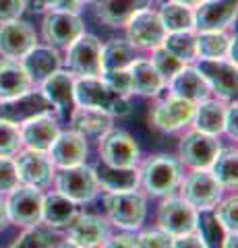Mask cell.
Segmentation results:
<instances>
[{
    "label": "cell",
    "instance_id": "1",
    "mask_svg": "<svg viewBox=\"0 0 238 248\" xmlns=\"http://www.w3.org/2000/svg\"><path fill=\"white\" fill-rule=\"evenodd\" d=\"M75 104L79 108H95L110 116H127L130 112L128 97L114 91L102 77H77Z\"/></svg>",
    "mask_w": 238,
    "mask_h": 248
},
{
    "label": "cell",
    "instance_id": "2",
    "mask_svg": "<svg viewBox=\"0 0 238 248\" xmlns=\"http://www.w3.org/2000/svg\"><path fill=\"white\" fill-rule=\"evenodd\" d=\"M139 182L143 188L153 197H168L180 182V166L178 161L168 155H156L145 161L139 172Z\"/></svg>",
    "mask_w": 238,
    "mask_h": 248
},
{
    "label": "cell",
    "instance_id": "3",
    "mask_svg": "<svg viewBox=\"0 0 238 248\" xmlns=\"http://www.w3.org/2000/svg\"><path fill=\"white\" fill-rule=\"evenodd\" d=\"M104 205L110 221L125 230L141 228V223L145 221V213H147L145 197L137 192V188L125 192H108L104 199Z\"/></svg>",
    "mask_w": 238,
    "mask_h": 248
},
{
    "label": "cell",
    "instance_id": "4",
    "mask_svg": "<svg viewBox=\"0 0 238 248\" xmlns=\"http://www.w3.org/2000/svg\"><path fill=\"white\" fill-rule=\"evenodd\" d=\"M66 66L77 77H102V44L95 35L83 33L66 46Z\"/></svg>",
    "mask_w": 238,
    "mask_h": 248
},
{
    "label": "cell",
    "instance_id": "5",
    "mask_svg": "<svg viewBox=\"0 0 238 248\" xmlns=\"http://www.w3.org/2000/svg\"><path fill=\"white\" fill-rule=\"evenodd\" d=\"M54 182H56V192L71 199L77 205L89 203L99 190L94 168H89L85 164L63 168L58 174H54Z\"/></svg>",
    "mask_w": 238,
    "mask_h": 248
},
{
    "label": "cell",
    "instance_id": "6",
    "mask_svg": "<svg viewBox=\"0 0 238 248\" xmlns=\"http://www.w3.org/2000/svg\"><path fill=\"white\" fill-rule=\"evenodd\" d=\"M222 186L209 170H195L182 182V199L197 211H211L222 201Z\"/></svg>",
    "mask_w": 238,
    "mask_h": 248
},
{
    "label": "cell",
    "instance_id": "7",
    "mask_svg": "<svg viewBox=\"0 0 238 248\" xmlns=\"http://www.w3.org/2000/svg\"><path fill=\"white\" fill-rule=\"evenodd\" d=\"M42 203L44 195L40 188L27 184H19L15 190L9 192V201H6V213H9V221L17 223V226H37L42 221Z\"/></svg>",
    "mask_w": 238,
    "mask_h": 248
},
{
    "label": "cell",
    "instance_id": "8",
    "mask_svg": "<svg viewBox=\"0 0 238 248\" xmlns=\"http://www.w3.org/2000/svg\"><path fill=\"white\" fill-rule=\"evenodd\" d=\"M197 73L203 77L209 91L220 99H234L236 95V62L228 58H199Z\"/></svg>",
    "mask_w": 238,
    "mask_h": 248
},
{
    "label": "cell",
    "instance_id": "9",
    "mask_svg": "<svg viewBox=\"0 0 238 248\" xmlns=\"http://www.w3.org/2000/svg\"><path fill=\"white\" fill-rule=\"evenodd\" d=\"M197 215L199 211L195 207H190L182 197H170L159 205L158 223L159 230L176 238L197 230Z\"/></svg>",
    "mask_w": 238,
    "mask_h": 248
},
{
    "label": "cell",
    "instance_id": "10",
    "mask_svg": "<svg viewBox=\"0 0 238 248\" xmlns=\"http://www.w3.org/2000/svg\"><path fill=\"white\" fill-rule=\"evenodd\" d=\"M44 40L52 48H66L83 33V21L79 15L64 11H50L42 23Z\"/></svg>",
    "mask_w": 238,
    "mask_h": 248
},
{
    "label": "cell",
    "instance_id": "11",
    "mask_svg": "<svg viewBox=\"0 0 238 248\" xmlns=\"http://www.w3.org/2000/svg\"><path fill=\"white\" fill-rule=\"evenodd\" d=\"M220 149L222 147H220L218 137L199 133V130L184 135V139L180 141V147H178L180 161L193 170H209L211 161L216 159Z\"/></svg>",
    "mask_w": 238,
    "mask_h": 248
},
{
    "label": "cell",
    "instance_id": "12",
    "mask_svg": "<svg viewBox=\"0 0 238 248\" xmlns=\"http://www.w3.org/2000/svg\"><path fill=\"white\" fill-rule=\"evenodd\" d=\"M99 155L104 164L116 168H135L139 164V147L122 130H110L99 139Z\"/></svg>",
    "mask_w": 238,
    "mask_h": 248
},
{
    "label": "cell",
    "instance_id": "13",
    "mask_svg": "<svg viewBox=\"0 0 238 248\" xmlns=\"http://www.w3.org/2000/svg\"><path fill=\"white\" fill-rule=\"evenodd\" d=\"M50 110H54V108L48 102V97H46L42 91H32V89L21 93L17 97H13V99L0 102V118L17 124V126L35 118V116L50 114Z\"/></svg>",
    "mask_w": 238,
    "mask_h": 248
},
{
    "label": "cell",
    "instance_id": "14",
    "mask_svg": "<svg viewBox=\"0 0 238 248\" xmlns=\"http://www.w3.org/2000/svg\"><path fill=\"white\" fill-rule=\"evenodd\" d=\"M125 27L128 29V42L135 48H143V50H153L158 46H162L168 33L166 27L162 25L159 15L153 13L151 9L137 13Z\"/></svg>",
    "mask_w": 238,
    "mask_h": 248
},
{
    "label": "cell",
    "instance_id": "15",
    "mask_svg": "<svg viewBox=\"0 0 238 248\" xmlns=\"http://www.w3.org/2000/svg\"><path fill=\"white\" fill-rule=\"evenodd\" d=\"M17 166V176L19 184H27L33 188H48L52 178H54V166H52L50 157L42 151H21L19 157L15 159Z\"/></svg>",
    "mask_w": 238,
    "mask_h": 248
},
{
    "label": "cell",
    "instance_id": "16",
    "mask_svg": "<svg viewBox=\"0 0 238 248\" xmlns=\"http://www.w3.org/2000/svg\"><path fill=\"white\" fill-rule=\"evenodd\" d=\"M35 46H37V35L29 23H23L17 19L0 25V54L2 56L21 60Z\"/></svg>",
    "mask_w": 238,
    "mask_h": 248
},
{
    "label": "cell",
    "instance_id": "17",
    "mask_svg": "<svg viewBox=\"0 0 238 248\" xmlns=\"http://www.w3.org/2000/svg\"><path fill=\"white\" fill-rule=\"evenodd\" d=\"M42 93L48 97L52 108L60 114L63 120H71L75 112V77L64 71L52 73L48 79L42 81Z\"/></svg>",
    "mask_w": 238,
    "mask_h": 248
},
{
    "label": "cell",
    "instance_id": "18",
    "mask_svg": "<svg viewBox=\"0 0 238 248\" xmlns=\"http://www.w3.org/2000/svg\"><path fill=\"white\" fill-rule=\"evenodd\" d=\"M236 19V0H203L193 11L199 31H224Z\"/></svg>",
    "mask_w": 238,
    "mask_h": 248
},
{
    "label": "cell",
    "instance_id": "19",
    "mask_svg": "<svg viewBox=\"0 0 238 248\" xmlns=\"http://www.w3.org/2000/svg\"><path fill=\"white\" fill-rule=\"evenodd\" d=\"M195 106L197 104H190L187 99H180V97H168L164 102H159L156 108H153V124L164 130V133H174V130H180L182 126L193 120V114H195Z\"/></svg>",
    "mask_w": 238,
    "mask_h": 248
},
{
    "label": "cell",
    "instance_id": "20",
    "mask_svg": "<svg viewBox=\"0 0 238 248\" xmlns=\"http://www.w3.org/2000/svg\"><path fill=\"white\" fill-rule=\"evenodd\" d=\"M48 151H50L48 157L52 161V166H56L60 170L79 166L87 157V139L81 137L79 133H75V130L60 133Z\"/></svg>",
    "mask_w": 238,
    "mask_h": 248
},
{
    "label": "cell",
    "instance_id": "21",
    "mask_svg": "<svg viewBox=\"0 0 238 248\" xmlns=\"http://www.w3.org/2000/svg\"><path fill=\"white\" fill-rule=\"evenodd\" d=\"M110 238V230L102 217L97 215H77L68 223V240L83 248H102Z\"/></svg>",
    "mask_w": 238,
    "mask_h": 248
},
{
    "label": "cell",
    "instance_id": "22",
    "mask_svg": "<svg viewBox=\"0 0 238 248\" xmlns=\"http://www.w3.org/2000/svg\"><path fill=\"white\" fill-rule=\"evenodd\" d=\"M153 0H94L95 17L110 27H125L137 13L149 9Z\"/></svg>",
    "mask_w": 238,
    "mask_h": 248
},
{
    "label": "cell",
    "instance_id": "23",
    "mask_svg": "<svg viewBox=\"0 0 238 248\" xmlns=\"http://www.w3.org/2000/svg\"><path fill=\"white\" fill-rule=\"evenodd\" d=\"M19 128H21L23 145L32 151H42V153H48L52 143H54L56 137L60 135L56 120L50 118L48 114L35 116V118L23 122Z\"/></svg>",
    "mask_w": 238,
    "mask_h": 248
},
{
    "label": "cell",
    "instance_id": "24",
    "mask_svg": "<svg viewBox=\"0 0 238 248\" xmlns=\"http://www.w3.org/2000/svg\"><path fill=\"white\" fill-rule=\"evenodd\" d=\"M21 64L32 83H42L52 73L60 71V54L52 46H35L21 58Z\"/></svg>",
    "mask_w": 238,
    "mask_h": 248
},
{
    "label": "cell",
    "instance_id": "25",
    "mask_svg": "<svg viewBox=\"0 0 238 248\" xmlns=\"http://www.w3.org/2000/svg\"><path fill=\"white\" fill-rule=\"evenodd\" d=\"M32 79L25 73L21 60L2 58L0 60V102L13 99L32 89Z\"/></svg>",
    "mask_w": 238,
    "mask_h": 248
},
{
    "label": "cell",
    "instance_id": "26",
    "mask_svg": "<svg viewBox=\"0 0 238 248\" xmlns=\"http://www.w3.org/2000/svg\"><path fill=\"white\" fill-rule=\"evenodd\" d=\"M170 89L174 97L187 99L190 104H199L209 97V87L203 81V77L193 66H184L180 73H176L170 79Z\"/></svg>",
    "mask_w": 238,
    "mask_h": 248
},
{
    "label": "cell",
    "instance_id": "27",
    "mask_svg": "<svg viewBox=\"0 0 238 248\" xmlns=\"http://www.w3.org/2000/svg\"><path fill=\"white\" fill-rule=\"evenodd\" d=\"M97 186H102L108 192H125V190H135L139 186V170L135 168H116L108 164H99L94 168Z\"/></svg>",
    "mask_w": 238,
    "mask_h": 248
},
{
    "label": "cell",
    "instance_id": "28",
    "mask_svg": "<svg viewBox=\"0 0 238 248\" xmlns=\"http://www.w3.org/2000/svg\"><path fill=\"white\" fill-rule=\"evenodd\" d=\"M71 124L75 128V133H79L81 137H99L102 139L106 133L112 130V116L106 114L95 108H75V112L71 114Z\"/></svg>",
    "mask_w": 238,
    "mask_h": 248
},
{
    "label": "cell",
    "instance_id": "29",
    "mask_svg": "<svg viewBox=\"0 0 238 248\" xmlns=\"http://www.w3.org/2000/svg\"><path fill=\"white\" fill-rule=\"evenodd\" d=\"M224 116H226V106L218 102V99H203L195 106L193 122L195 130L211 137H218L224 133Z\"/></svg>",
    "mask_w": 238,
    "mask_h": 248
},
{
    "label": "cell",
    "instance_id": "30",
    "mask_svg": "<svg viewBox=\"0 0 238 248\" xmlns=\"http://www.w3.org/2000/svg\"><path fill=\"white\" fill-rule=\"evenodd\" d=\"M130 77V93H139V95H158L164 87V79L158 75V71L151 66L149 60L137 58L128 66Z\"/></svg>",
    "mask_w": 238,
    "mask_h": 248
},
{
    "label": "cell",
    "instance_id": "31",
    "mask_svg": "<svg viewBox=\"0 0 238 248\" xmlns=\"http://www.w3.org/2000/svg\"><path fill=\"white\" fill-rule=\"evenodd\" d=\"M77 217V203L63 197L60 192H50L42 203V221L50 228H64Z\"/></svg>",
    "mask_w": 238,
    "mask_h": 248
},
{
    "label": "cell",
    "instance_id": "32",
    "mask_svg": "<svg viewBox=\"0 0 238 248\" xmlns=\"http://www.w3.org/2000/svg\"><path fill=\"white\" fill-rule=\"evenodd\" d=\"M137 60V48L127 40H112L102 46L104 71H125Z\"/></svg>",
    "mask_w": 238,
    "mask_h": 248
},
{
    "label": "cell",
    "instance_id": "33",
    "mask_svg": "<svg viewBox=\"0 0 238 248\" xmlns=\"http://www.w3.org/2000/svg\"><path fill=\"white\" fill-rule=\"evenodd\" d=\"M209 172L216 176V180L224 186V188H236L238 182V153L234 147H228V149H220L216 159L211 161Z\"/></svg>",
    "mask_w": 238,
    "mask_h": 248
},
{
    "label": "cell",
    "instance_id": "34",
    "mask_svg": "<svg viewBox=\"0 0 238 248\" xmlns=\"http://www.w3.org/2000/svg\"><path fill=\"white\" fill-rule=\"evenodd\" d=\"M162 46L172 54V56L182 60L184 64H189V62H195L197 60V33H195L193 29L166 33Z\"/></svg>",
    "mask_w": 238,
    "mask_h": 248
},
{
    "label": "cell",
    "instance_id": "35",
    "mask_svg": "<svg viewBox=\"0 0 238 248\" xmlns=\"http://www.w3.org/2000/svg\"><path fill=\"white\" fill-rule=\"evenodd\" d=\"M159 19H162V25L166 27L168 33L172 31H187V29H193L195 27V21H193V9L178 2H166L162 9H159Z\"/></svg>",
    "mask_w": 238,
    "mask_h": 248
},
{
    "label": "cell",
    "instance_id": "36",
    "mask_svg": "<svg viewBox=\"0 0 238 248\" xmlns=\"http://www.w3.org/2000/svg\"><path fill=\"white\" fill-rule=\"evenodd\" d=\"M230 35L224 31H199L197 35V60L199 58H226Z\"/></svg>",
    "mask_w": 238,
    "mask_h": 248
},
{
    "label": "cell",
    "instance_id": "37",
    "mask_svg": "<svg viewBox=\"0 0 238 248\" xmlns=\"http://www.w3.org/2000/svg\"><path fill=\"white\" fill-rule=\"evenodd\" d=\"M201 215H197V232L203 238V242L207 248H222L224 240L228 236V232L222 228V223L216 219V215L211 211H199Z\"/></svg>",
    "mask_w": 238,
    "mask_h": 248
},
{
    "label": "cell",
    "instance_id": "38",
    "mask_svg": "<svg viewBox=\"0 0 238 248\" xmlns=\"http://www.w3.org/2000/svg\"><path fill=\"white\" fill-rule=\"evenodd\" d=\"M151 66L158 71V75L162 77L164 81H170L172 77L176 75V73H180L184 66V62L182 60H178L176 56H172L170 52H168L164 46H158V48H153L151 50Z\"/></svg>",
    "mask_w": 238,
    "mask_h": 248
},
{
    "label": "cell",
    "instance_id": "39",
    "mask_svg": "<svg viewBox=\"0 0 238 248\" xmlns=\"http://www.w3.org/2000/svg\"><path fill=\"white\" fill-rule=\"evenodd\" d=\"M21 128L17 124L0 118V157H13L21 149Z\"/></svg>",
    "mask_w": 238,
    "mask_h": 248
},
{
    "label": "cell",
    "instance_id": "40",
    "mask_svg": "<svg viewBox=\"0 0 238 248\" xmlns=\"http://www.w3.org/2000/svg\"><path fill=\"white\" fill-rule=\"evenodd\" d=\"M52 244H54V238L48 230L40 226H29L9 248H52Z\"/></svg>",
    "mask_w": 238,
    "mask_h": 248
},
{
    "label": "cell",
    "instance_id": "41",
    "mask_svg": "<svg viewBox=\"0 0 238 248\" xmlns=\"http://www.w3.org/2000/svg\"><path fill=\"white\" fill-rule=\"evenodd\" d=\"M216 219L222 223V228H224L228 234H236L238 230V199L236 195L234 197H228L226 201H222V203L216 205Z\"/></svg>",
    "mask_w": 238,
    "mask_h": 248
},
{
    "label": "cell",
    "instance_id": "42",
    "mask_svg": "<svg viewBox=\"0 0 238 248\" xmlns=\"http://www.w3.org/2000/svg\"><path fill=\"white\" fill-rule=\"evenodd\" d=\"M172 240L164 230H149L135 238V248H172Z\"/></svg>",
    "mask_w": 238,
    "mask_h": 248
},
{
    "label": "cell",
    "instance_id": "43",
    "mask_svg": "<svg viewBox=\"0 0 238 248\" xmlns=\"http://www.w3.org/2000/svg\"><path fill=\"white\" fill-rule=\"evenodd\" d=\"M19 186L17 166L11 157H0V195H9Z\"/></svg>",
    "mask_w": 238,
    "mask_h": 248
},
{
    "label": "cell",
    "instance_id": "44",
    "mask_svg": "<svg viewBox=\"0 0 238 248\" xmlns=\"http://www.w3.org/2000/svg\"><path fill=\"white\" fill-rule=\"evenodd\" d=\"M102 79L110 85L114 91L122 93V95H128L130 93V77H128V68L125 71H104Z\"/></svg>",
    "mask_w": 238,
    "mask_h": 248
},
{
    "label": "cell",
    "instance_id": "45",
    "mask_svg": "<svg viewBox=\"0 0 238 248\" xmlns=\"http://www.w3.org/2000/svg\"><path fill=\"white\" fill-rule=\"evenodd\" d=\"M25 11V0H0V25L17 21Z\"/></svg>",
    "mask_w": 238,
    "mask_h": 248
},
{
    "label": "cell",
    "instance_id": "46",
    "mask_svg": "<svg viewBox=\"0 0 238 248\" xmlns=\"http://www.w3.org/2000/svg\"><path fill=\"white\" fill-rule=\"evenodd\" d=\"M33 6L37 9H50V11H64L79 15V0H33Z\"/></svg>",
    "mask_w": 238,
    "mask_h": 248
},
{
    "label": "cell",
    "instance_id": "47",
    "mask_svg": "<svg viewBox=\"0 0 238 248\" xmlns=\"http://www.w3.org/2000/svg\"><path fill=\"white\" fill-rule=\"evenodd\" d=\"M172 248H207L203 238L199 236V232H189V234H182V236H176L172 240Z\"/></svg>",
    "mask_w": 238,
    "mask_h": 248
},
{
    "label": "cell",
    "instance_id": "48",
    "mask_svg": "<svg viewBox=\"0 0 238 248\" xmlns=\"http://www.w3.org/2000/svg\"><path fill=\"white\" fill-rule=\"evenodd\" d=\"M224 133H226L230 139H234V141H236V137H238V106H236V102L230 104V106L226 108Z\"/></svg>",
    "mask_w": 238,
    "mask_h": 248
},
{
    "label": "cell",
    "instance_id": "49",
    "mask_svg": "<svg viewBox=\"0 0 238 248\" xmlns=\"http://www.w3.org/2000/svg\"><path fill=\"white\" fill-rule=\"evenodd\" d=\"M102 248H135V238L130 236H114L110 240H106Z\"/></svg>",
    "mask_w": 238,
    "mask_h": 248
},
{
    "label": "cell",
    "instance_id": "50",
    "mask_svg": "<svg viewBox=\"0 0 238 248\" xmlns=\"http://www.w3.org/2000/svg\"><path fill=\"white\" fill-rule=\"evenodd\" d=\"M6 223H9V213H6V205L0 199V230L6 228Z\"/></svg>",
    "mask_w": 238,
    "mask_h": 248
},
{
    "label": "cell",
    "instance_id": "51",
    "mask_svg": "<svg viewBox=\"0 0 238 248\" xmlns=\"http://www.w3.org/2000/svg\"><path fill=\"white\" fill-rule=\"evenodd\" d=\"M222 248H238V238L236 234H228L226 240H224V246Z\"/></svg>",
    "mask_w": 238,
    "mask_h": 248
},
{
    "label": "cell",
    "instance_id": "52",
    "mask_svg": "<svg viewBox=\"0 0 238 248\" xmlns=\"http://www.w3.org/2000/svg\"><path fill=\"white\" fill-rule=\"evenodd\" d=\"M172 2H178V4L189 6V9H195V6H197L199 2H203V0H172Z\"/></svg>",
    "mask_w": 238,
    "mask_h": 248
},
{
    "label": "cell",
    "instance_id": "53",
    "mask_svg": "<svg viewBox=\"0 0 238 248\" xmlns=\"http://www.w3.org/2000/svg\"><path fill=\"white\" fill-rule=\"evenodd\" d=\"M56 248H83V246H79V244H75V242H73V240H68V238H66V240H64V242H60V244H58Z\"/></svg>",
    "mask_w": 238,
    "mask_h": 248
},
{
    "label": "cell",
    "instance_id": "54",
    "mask_svg": "<svg viewBox=\"0 0 238 248\" xmlns=\"http://www.w3.org/2000/svg\"><path fill=\"white\" fill-rule=\"evenodd\" d=\"M79 2L83 4V2H94V0H79Z\"/></svg>",
    "mask_w": 238,
    "mask_h": 248
}]
</instances>
